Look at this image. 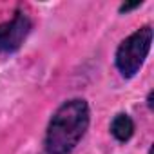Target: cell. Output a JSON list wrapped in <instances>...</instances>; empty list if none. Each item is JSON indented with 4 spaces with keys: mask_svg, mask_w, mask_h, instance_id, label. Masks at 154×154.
<instances>
[{
    "mask_svg": "<svg viewBox=\"0 0 154 154\" xmlns=\"http://www.w3.org/2000/svg\"><path fill=\"white\" fill-rule=\"evenodd\" d=\"M140 6H141V2H132V4H127V2H125V4H122V6L118 8V11H120V13H129V11L138 9Z\"/></svg>",
    "mask_w": 154,
    "mask_h": 154,
    "instance_id": "obj_5",
    "label": "cell"
},
{
    "mask_svg": "<svg viewBox=\"0 0 154 154\" xmlns=\"http://www.w3.org/2000/svg\"><path fill=\"white\" fill-rule=\"evenodd\" d=\"M152 96H154V93L152 91H149V94H147V107L152 111L154 109V103H152Z\"/></svg>",
    "mask_w": 154,
    "mask_h": 154,
    "instance_id": "obj_6",
    "label": "cell"
},
{
    "mask_svg": "<svg viewBox=\"0 0 154 154\" xmlns=\"http://www.w3.org/2000/svg\"><path fill=\"white\" fill-rule=\"evenodd\" d=\"M147 154H152V147H150V149H149V152H147Z\"/></svg>",
    "mask_w": 154,
    "mask_h": 154,
    "instance_id": "obj_7",
    "label": "cell"
},
{
    "mask_svg": "<svg viewBox=\"0 0 154 154\" xmlns=\"http://www.w3.org/2000/svg\"><path fill=\"white\" fill-rule=\"evenodd\" d=\"M91 125V107L85 98L65 100L51 116L44 147L47 154H71Z\"/></svg>",
    "mask_w": 154,
    "mask_h": 154,
    "instance_id": "obj_1",
    "label": "cell"
},
{
    "mask_svg": "<svg viewBox=\"0 0 154 154\" xmlns=\"http://www.w3.org/2000/svg\"><path fill=\"white\" fill-rule=\"evenodd\" d=\"M152 45V27L141 26L125 36L114 53V65L123 78L131 80L141 71Z\"/></svg>",
    "mask_w": 154,
    "mask_h": 154,
    "instance_id": "obj_2",
    "label": "cell"
},
{
    "mask_svg": "<svg viewBox=\"0 0 154 154\" xmlns=\"http://www.w3.org/2000/svg\"><path fill=\"white\" fill-rule=\"evenodd\" d=\"M33 31V18L24 9H15L11 18L0 22V53H17Z\"/></svg>",
    "mask_w": 154,
    "mask_h": 154,
    "instance_id": "obj_3",
    "label": "cell"
},
{
    "mask_svg": "<svg viewBox=\"0 0 154 154\" xmlns=\"http://www.w3.org/2000/svg\"><path fill=\"white\" fill-rule=\"evenodd\" d=\"M134 122L132 118L127 114V112H118L112 120H111V125H109V131L111 134L114 136L116 141L120 143H127L132 136H134Z\"/></svg>",
    "mask_w": 154,
    "mask_h": 154,
    "instance_id": "obj_4",
    "label": "cell"
}]
</instances>
